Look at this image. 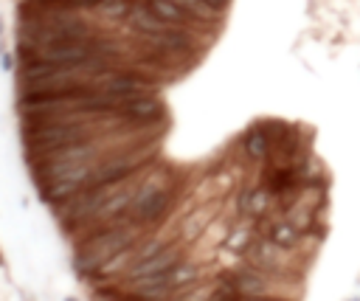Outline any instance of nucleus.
<instances>
[{
    "label": "nucleus",
    "mask_w": 360,
    "mask_h": 301,
    "mask_svg": "<svg viewBox=\"0 0 360 301\" xmlns=\"http://www.w3.org/2000/svg\"><path fill=\"white\" fill-rule=\"evenodd\" d=\"M144 239L141 225L116 223V225H96L79 236L76 242V268L82 273H101L110 259L118 253L135 248Z\"/></svg>",
    "instance_id": "1"
},
{
    "label": "nucleus",
    "mask_w": 360,
    "mask_h": 301,
    "mask_svg": "<svg viewBox=\"0 0 360 301\" xmlns=\"http://www.w3.org/2000/svg\"><path fill=\"white\" fill-rule=\"evenodd\" d=\"M175 203V192H172V183L166 180L164 175H141V183H138L135 200L127 211V223L132 225H155L166 217V211Z\"/></svg>",
    "instance_id": "2"
},
{
    "label": "nucleus",
    "mask_w": 360,
    "mask_h": 301,
    "mask_svg": "<svg viewBox=\"0 0 360 301\" xmlns=\"http://www.w3.org/2000/svg\"><path fill=\"white\" fill-rule=\"evenodd\" d=\"M298 236H301V231L293 225H273L270 228V242H276L279 248H290Z\"/></svg>",
    "instance_id": "3"
},
{
    "label": "nucleus",
    "mask_w": 360,
    "mask_h": 301,
    "mask_svg": "<svg viewBox=\"0 0 360 301\" xmlns=\"http://www.w3.org/2000/svg\"><path fill=\"white\" fill-rule=\"evenodd\" d=\"M267 146H270V138L264 135V133H259V130L245 138V149H248V155H253V158L267 155Z\"/></svg>",
    "instance_id": "4"
}]
</instances>
